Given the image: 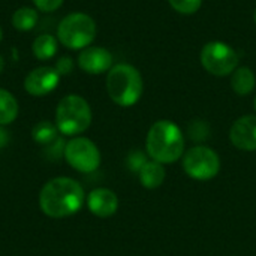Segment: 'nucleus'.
I'll return each instance as SVG.
<instances>
[{"mask_svg": "<svg viewBox=\"0 0 256 256\" xmlns=\"http://www.w3.org/2000/svg\"><path fill=\"white\" fill-rule=\"evenodd\" d=\"M84 200V189L76 180L57 177L42 188L39 194V207L48 218L62 219L78 213Z\"/></svg>", "mask_w": 256, "mask_h": 256, "instance_id": "1", "label": "nucleus"}, {"mask_svg": "<svg viewBox=\"0 0 256 256\" xmlns=\"http://www.w3.org/2000/svg\"><path fill=\"white\" fill-rule=\"evenodd\" d=\"M146 150L152 160L174 164L184 154V136L182 129L171 120H159L148 129Z\"/></svg>", "mask_w": 256, "mask_h": 256, "instance_id": "2", "label": "nucleus"}, {"mask_svg": "<svg viewBox=\"0 0 256 256\" xmlns=\"http://www.w3.org/2000/svg\"><path fill=\"white\" fill-rule=\"evenodd\" d=\"M142 88V76L132 64L120 63L108 70L106 92L114 104L120 106L135 105L141 99Z\"/></svg>", "mask_w": 256, "mask_h": 256, "instance_id": "3", "label": "nucleus"}, {"mask_svg": "<svg viewBox=\"0 0 256 256\" xmlns=\"http://www.w3.org/2000/svg\"><path fill=\"white\" fill-rule=\"evenodd\" d=\"M92 124V110L88 102L78 94L64 96L56 110V126L63 135H78Z\"/></svg>", "mask_w": 256, "mask_h": 256, "instance_id": "4", "label": "nucleus"}, {"mask_svg": "<svg viewBox=\"0 0 256 256\" xmlns=\"http://www.w3.org/2000/svg\"><path fill=\"white\" fill-rule=\"evenodd\" d=\"M58 40L69 50H84L96 38L94 20L82 12L66 15L57 28Z\"/></svg>", "mask_w": 256, "mask_h": 256, "instance_id": "5", "label": "nucleus"}, {"mask_svg": "<svg viewBox=\"0 0 256 256\" xmlns=\"http://www.w3.org/2000/svg\"><path fill=\"white\" fill-rule=\"evenodd\" d=\"M183 170L194 180H212L220 171V158L207 146H195L183 154Z\"/></svg>", "mask_w": 256, "mask_h": 256, "instance_id": "6", "label": "nucleus"}, {"mask_svg": "<svg viewBox=\"0 0 256 256\" xmlns=\"http://www.w3.org/2000/svg\"><path fill=\"white\" fill-rule=\"evenodd\" d=\"M201 64L212 75L226 76L237 69L238 56L228 44L213 40L204 45L201 51Z\"/></svg>", "mask_w": 256, "mask_h": 256, "instance_id": "7", "label": "nucleus"}, {"mask_svg": "<svg viewBox=\"0 0 256 256\" xmlns=\"http://www.w3.org/2000/svg\"><path fill=\"white\" fill-rule=\"evenodd\" d=\"M66 162L80 172H93L100 165V153L93 141L84 136L72 138L64 146Z\"/></svg>", "mask_w": 256, "mask_h": 256, "instance_id": "8", "label": "nucleus"}, {"mask_svg": "<svg viewBox=\"0 0 256 256\" xmlns=\"http://www.w3.org/2000/svg\"><path fill=\"white\" fill-rule=\"evenodd\" d=\"M60 75L54 68L40 66L33 69L24 80V88L32 96H45L58 84Z\"/></svg>", "mask_w": 256, "mask_h": 256, "instance_id": "9", "label": "nucleus"}, {"mask_svg": "<svg viewBox=\"0 0 256 256\" xmlns=\"http://www.w3.org/2000/svg\"><path fill=\"white\" fill-rule=\"evenodd\" d=\"M230 141L243 152L256 150V116H243L230 129Z\"/></svg>", "mask_w": 256, "mask_h": 256, "instance_id": "10", "label": "nucleus"}, {"mask_svg": "<svg viewBox=\"0 0 256 256\" xmlns=\"http://www.w3.org/2000/svg\"><path fill=\"white\" fill-rule=\"evenodd\" d=\"M78 66L92 75H99L112 68V56L102 46H87L78 56Z\"/></svg>", "mask_w": 256, "mask_h": 256, "instance_id": "11", "label": "nucleus"}, {"mask_svg": "<svg viewBox=\"0 0 256 256\" xmlns=\"http://www.w3.org/2000/svg\"><path fill=\"white\" fill-rule=\"evenodd\" d=\"M88 210L98 218H110L116 214L118 208V198L117 195L106 188L94 189L87 196Z\"/></svg>", "mask_w": 256, "mask_h": 256, "instance_id": "12", "label": "nucleus"}, {"mask_svg": "<svg viewBox=\"0 0 256 256\" xmlns=\"http://www.w3.org/2000/svg\"><path fill=\"white\" fill-rule=\"evenodd\" d=\"M138 177L146 189H158L165 180V168L159 162L147 160L144 166L138 171Z\"/></svg>", "mask_w": 256, "mask_h": 256, "instance_id": "13", "label": "nucleus"}, {"mask_svg": "<svg viewBox=\"0 0 256 256\" xmlns=\"http://www.w3.org/2000/svg\"><path fill=\"white\" fill-rule=\"evenodd\" d=\"M256 84L255 74L250 68L242 66L231 74V87L238 96H248L254 92Z\"/></svg>", "mask_w": 256, "mask_h": 256, "instance_id": "14", "label": "nucleus"}, {"mask_svg": "<svg viewBox=\"0 0 256 256\" xmlns=\"http://www.w3.org/2000/svg\"><path fill=\"white\" fill-rule=\"evenodd\" d=\"M18 116V102L8 90L0 88V126L12 123Z\"/></svg>", "mask_w": 256, "mask_h": 256, "instance_id": "15", "label": "nucleus"}, {"mask_svg": "<svg viewBox=\"0 0 256 256\" xmlns=\"http://www.w3.org/2000/svg\"><path fill=\"white\" fill-rule=\"evenodd\" d=\"M57 52V39L51 34H39L33 42V54L38 60H50Z\"/></svg>", "mask_w": 256, "mask_h": 256, "instance_id": "16", "label": "nucleus"}, {"mask_svg": "<svg viewBox=\"0 0 256 256\" xmlns=\"http://www.w3.org/2000/svg\"><path fill=\"white\" fill-rule=\"evenodd\" d=\"M38 14L32 8H20L12 15V26L20 32H28L36 26Z\"/></svg>", "mask_w": 256, "mask_h": 256, "instance_id": "17", "label": "nucleus"}, {"mask_svg": "<svg viewBox=\"0 0 256 256\" xmlns=\"http://www.w3.org/2000/svg\"><path fill=\"white\" fill-rule=\"evenodd\" d=\"M57 126H54L50 122H40L33 128V140L39 144H51L57 140Z\"/></svg>", "mask_w": 256, "mask_h": 256, "instance_id": "18", "label": "nucleus"}, {"mask_svg": "<svg viewBox=\"0 0 256 256\" xmlns=\"http://www.w3.org/2000/svg\"><path fill=\"white\" fill-rule=\"evenodd\" d=\"M168 3L178 14L192 15V14H195L201 8L202 0H168Z\"/></svg>", "mask_w": 256, "mask_h": 256, "instance_id": "19", "label": "nucleus"}, {"mask_svg": "<svg viewBox=\"0 0 256 256\" xmlns=\"http://www.w3.org/2000/svg\"><path fill=\"white\" fill-rule=\"evenodd\" d=\"M34 6L42 12H54L63 3V0H33Z\"/></svg>", "mask_w": 256, "mask_h": 256, "instance_id": "20", "label": "nucleus"}, {"mask_svg": "<svg viewBox=\"0 0 256 256\" xmlns=\"http://www.w3.org/2000/svg\"><path fill=\"white\" fill-rule=\"evenodd\" d=\"M72 68H74V63L70 60V57H62L58 58V62L56 63V70L58 75H68L69 72H72Z\"/></svg>", "mask_w": 256, "mask_h": 256, "instance_id": "21", "label": "nucleus"}, {"mask_svg": "<svg viewBox=\"0 0 256 256\" xmlns=\"http://www.w3.org/2000/svg\"><path fill=\"white\" fill-rule=\"evenodd\" d=\"M146 162H147V160H146L144 154H142V153H140V152L132 153V154H130V158H129V166H130V170H132V171H136V172L144 166V164H146Z\"/></svg>", "mask_w": 256, "mask_h": 256, "instance_id": "22", "label": "nucleus"}, {"mask_svg": "<svg viewBox=\"0 0 256 256\" xmlns=\"http://www.w3.org/2000/svg\"><path fill=\"white\" fill-rule=\"evenodd\" d=\"M8 141H9V134L3 126H0V148H3L8 144Z\"/></svg>", "mask_w": 256, "mask_h": 256, "instance_id": "23", "label": "nucleus"}, {"mask_svg": "<svg viewBox=\"0 0 256 256\" xmlns=\"http://www.w3.org/2000/svg\"><path fill=\"white\" fill-rule=\"evenodd\" d=\"M3 68H4V62H3V57L0 56V74L3 72Z\"/></svg>", "mask_w": 256, "mask_h": 256, "instance_id": "24", "label": "nucleus"}, {"mask_svg": "<svg viewBox=\"0 0 256 256\" xmlns=\"http://www.w3.org/2000/svg\"><path fill=\"white\" fill-rule=\"evenodd\" d=\"M254 18H255V22H256V9H255V15H254Z\"/></svg>", "mask_w": 256, "mask_h": 256, "instance_id": "25", "label": "nucleus"}, {"mask_svg": "<svg viewBox=\"0 0 256 256\" xmlns=\"http://www.w3.org/2000/svg\"><path fill=\"white\" fill-rule=\"evenodd\" d=\"M0 40H2V28H0Z\"/></svg>", "mask_w": 256, "mask_h": 256, "instance_id": "26", "label": "nucleus"}, {"mask_svg": "<svg viewBox=\"0 0 256 256\" xmlns=\"http://www.w3.org/2000/svg\"><path fill=\"white\" fill-rule=\"evenodd\" d=\"M255 111H256V98H255Z\"/></svg>", "mask_w": 256, "mask_h": 256, "instance_id": "27", "label": "nucleus"}]
</instances>
